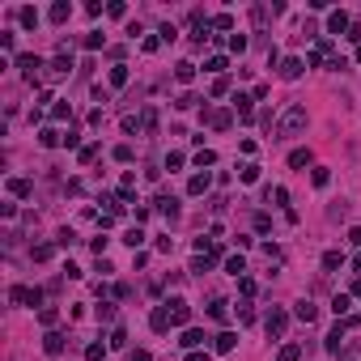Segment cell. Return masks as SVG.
I'll use <instances>...</instances> for the list:
<instances>
[{"label":"cell","instance_id":"cell-1","mask_svg":"<svg viewBox=\"0 0 361 361\" xmlns=\"http://www.w3.org/2000/svg\"><path fill=\"white\" fill-rule=\"evenodd\" d=\"M302 128H306V106H302V102H293V106H289V111L281 115L276 132H281V136H293V132H302Z\"/></svg>","mask_w":361,"mask_h":361},{"label":"cell","instance_id":"cell-2","mask_svg":"<svg viewBox=\"0 0 361 361\" xmlns=\"http://www.w3.org/2000/svg\"><path fill=\"white\" fill-rule=\"evenodd\" d=\"M285 323H289V315H285V310H281V306H276V310H272V315H268V319H263V327H268V336H276V340H281V336H285Z\"/></svg>","mask_w":361,"mask_h":361},{"label":"cell","instance_id":"cell-3","mask_svg":"<svg viewBox=\"0 0 361 361\" xmlns=\"http://www.w3.org/2000/svg\"><path fill=\"white\" fill-rule=\"evenodd\" d=\"M13 302H21V306H39V302H43V289H26V285H17V289H13Z\"/></svg>","mask_w":361,"mask_h":361},{"label":"cell","instance_id":"cell-4","mask_svg":"<svg viewBox=\"0 0 361 361\" xmlns=\"http://www.w3.org/2000/svg\"><path fill=\"white\" fill-rule=\"evenodd\" d=\"M166 310H170L174 323H187V319H191V306L183 302V297H170V302H166Z\"/></svg>","mask_w":361,"mask_h":361},{"label":"cell","instance_id":"cell-5","mask_svg":"<svg viewBox=\"0 0 361 361\" xmlns=\"http://www.w3.org/2000/svg\"><path fill=\"white\" fill-rule=\"evenodd\" d=\"M158 213H166V221H178V200L174 196H158Z\"/></svg>","mask_w":361,"mask_h":361},{"label":"cell","instance_id":"cell-6","mask_svg":"<svg viewBox=\"0 0 361 361\" xmlns=\"http://www.w3.org/2000/svg\"><path fill=\"white\" fill-rule=\"evenodd\" d=\"M153 332H166V327H174V319H170V310H166V306H158V310H153Z\"/></svg>","mask_w":361,"mask_h":361},{"label":"cell","instance_id":"cell-7","mask_svg":"<svg viewBox=\"0 0 361 361\" xmlns=\"http://www.w3.org/2000/svg\"><path fill=\"white\" fill-rule=\"evenodd\" d=\"M43 348H47L51 357H55V353H64V336H59V332H47V336H43Z\"/></svg>","mask_w":361,"mask_h":361},{"label":"cell","instance_id":"cell-8","mask_svg":"<svg viewBox=\"0 0 361 361\" xmlns=\"http://www.w3.org/2000/svg\"><path fill=\"white\" fill-rule=\"evenodd\" d=\"M204 119H208L217 132H225V128H230V111H204Z\"/></svg>","mask_w":361,"mask_h":361},{"label":"cell","instance_id":"cell-9","mask_svg":"<svg viewBox=\"0 0 361 361\" xmlns=\"http://www.w3.org/2000/svg\"><path fill=\"white\" fill-rule=\"evenodd\" d=\"M225 272L243 281V276H247V259H243V255H230V259H225Z\"/></svg>","mask_w":361,"mask_h":361},{"label":"cell","instance_id":"cell-10","mask_svg":"<svg viewBox=\"0 0 361 361\" xmlns=\"http://www.w3.org/2000/svg\"><path fill=\"white\" fill-rule=\"evenodd\" d=\"M340 30H348V13H344V9L327 17V34H340Z\"/></svg>","mask_w":361,"mask_h":361},{"label":"cell","instance_id":"cell-11","mask_svg":"<svg viewBox=\"0 0 361 361\" xmlns=\"http://www.w3.org/2000/svg\"><path fill=\"white\" fill-rule=\"evenodd\" d=\"M178 344H183V348H200V344H204V332H200V327H187Z\"/></svg>","mask_w":361,"mask_h":361},{"label":"cell","instance_id":"cell-12","mask_svg":"<svg viewBox=\"0 0 361 361\" xmlns=\"http://www.w3.org/2000/svg\"><path fill=\"white\" fill-rule=\"evenodd\" d=\"M281 77L285 81H297V77H302V59H285V64H281Z\"/></svg>","mask_w":361,"mask_h":361},{"label":"cell","instance_id":"cell-13","mask_svg":"<svg viewBox=\"0 0 361 361\" xmlns=\"http://www.w3.org/2000/svg\"><path fill=\"white\" fill-rule=\"evenodd\" d=\"M293 315L302 319V323H315V315H319V306H315V302H297V310H293Z\"/></svg>","mask_w":361,"mask_h":361},{"label":"cell","instance_id":"cell-14","mask_svg":"<svg viewBox=\"0 0 361 361\" xmlns=\"http://www.w3.org/2000/svg\"><path fill=\"white\" fill-rule=\"evenodd\" d=\"M234 344H238L234 332H221V336H217V353H234Z\"/></svg>","mask_w":361,"mask_h":361},{"label":"cell","instance_id":"cell-15","mask_svg":"<svg viewBox=\"0 0 361 361\" xmlns=\"http://www.w3.org/2000/svg\"><path fill=\"white\" fill-rule=\"evenodd\" d=\"M9 191H13V196H30L34 183H30V178H9Z\"/></svg>","mask_w":361,"mask_h":361},{"label":"cell","instance_id":"cell-16","mask_svg":"<svg viewBox=\"0 0 361 361\" xmlns=\"http://www.w3.org/2000/svg\"><path fill=\"white\" fill-rule=\"evenodd\" d=\"M187 191H191V196H204V191H208V174H191Z\"/></svg>","mask_w":361,"mask_h":361},{"label":"cell","instance_id":"cell-17","mask_svg":"<svg viewBox=\"0 0 361 361\" xmlns=\"http://www.w3.org/2000/svg\"><path fill=\"white\" fill-rule=\"evenodd\" d=\"M323 268H327V272L344 268V251H327V255H323Z\"/></svg>","mask_w":361,"mask_h":361},{"label":"cell","instance_id":"cell-18","mask_svg":"<svg viewBox=\"0 0 361 361\" xmlns=\"http://www.w3.org/2000/svg\"><path fill=\"white\" fill-rule=\"evenodd\" d=\"M289 166H293V170L310 166V149H293V153H289Z\"/></svg>","mask_w":361,"mask_h":361},{"label":"cell","instance_id":"cell-19","mask_svg":"<svg viewBox=\"0 0 361 361\" xmlns=\"http://www.w3.org/2000/svg\"><path fill=\"white\" fill-rule=\"evenodd\" d=\"M59 140H64V136H59L55 128H43V132H39V144H47V149H55Z\"/></svg>","mask_w":361,"mask_h":361},{"label":"cell","instance_id":"cell-20","mask_svg":"<svg viewBox=\"0 0 361 361\" xmlns=\"http://www.w3.org/2000/svg\"><path fill=\"white\" fill-rule=\"evenodd\" d=\"M238 178H243V183H255V178H259V166H255V162L238 166Z\"/></svg>","mask_w":361,"mask_h":361},{"label":"cell","instance_id":"cell-21","mask_svg":"<svg viewBox=\"0 0 361 361\" xmlns=\"http://www.w3.org/2000/svg\"><path fill=\"white\" fill-rule=\"evenodd\" d=\"M174 77H178V81H183V85H187V81H191V77H196V64H191V59H183V64H178V68H174Z\"/></svg>","mask_w":361,"mask_h":361},{"label":"cell","instance_id":"cell-22","mask_svg":"<svg viewBox=\"0 0 361 361\" xmlns=\"http://www.w3.org/2000/svg\"><path fill=\"white\" fill-rule=\"evenodd\" d=\"M124 243H128V247H132V251H136V247H140V243H144V230H140V225H132V230H128V234H124Z\"/></svg>","mask_w":361,"mask_h":361},{"label":"cell","instance_id":"cell-23","mask_svg":"<svg viewBox=\"0 0 361 361\" xmlns=\"http://www.w3.org/2000/svg\"><path fill=\"white\" fill-rule=\"evenodd\" d=\"M225 68H230V64H225V55H213V59H208V64H204V72H217V77H221V72H225Z\"/></svg>","mask_w":361,"mask_h":361},{"label":"cell","instance_id":"cell-24","mask_svg":"<svg viewBox=\"0 0 361 361\" xmlns=\"http://www.w3.org/2000/svg\"><path fill=\"white\" fill-rule=\"evenodd\" d=\"M111 85H128V64H115L111 68Z\"/></svg>","mask_w":361,"mask_h":361},{"label":"cell","instance_id":"cell-25","mask_svg":"<svg viewBox=\"0 0 361 361\" xmlns=\"http://www.w3.org/2000/svg\"><path fill=\"white\" fill-rule=\"evenodd\" d=\"M225 306H230V302H221V297H213V306H208V319H217V323H221V319H225Z\"/></svg>","mask_w":361,"mask_h":361},{"label":"cell","instance_id":"cell-26","mask_svg":"<svg viewBox=\"0 0 361 361\" xmlns=\"http://www.w3.org/2000/svg\"><path fill=\"white\" fill-rule=\"evenodd\" d=\"M297 357H302V348H297V344H285L281 353H276V361H297Z\"/></svg>","mask_w":361,"mask_h":361},{"label":"cell","instance_id":"cell-27","mask_svg":"<svg viewBox=\"0 0 361 361\" xmlns=\"http://www.w3.org/2000/svg\"><path fill=\"white\" fill-rule=\"evenodd\" d=\"M94 319H98V323H111V319H115V306H111V302H102L98 310H94Z\"/></svg>","mask_w":361,"mask_h":361},{"label":"cell","instance_id":"cell-28","mask_svg":"<svg viewBox=\"0 0 361 361\" xmlns=\"http://www.w3.org/2000/svg\"><path fill=\"white\" fill-rule=\"evenodd\" d=\"M55 319H59V310H55V306H43V310H39V323H43V327H51Z\"/></svg>","mask_w":361,"mask_h":361},{"label":"cell","instance_id":"cell-29","mask_svg":"<svg viewBox=\"0 0 361 361\" xmlns=\"http://www.w3.org/2000/svg\"><path fill=\"white\" fill-rule=\"evenodd\" d=\"M72 17V9L64 5V0H59V5H51V21H68Z\"/></svg>","mask_w":361,"mask_h":361},{"label":"cell","instance_id":"cell-30","mask_svg":"<svg viewBox=\"0 0 361 361\" xmlns=\"http://www.w3.org/2000/svg\"><path fill=\"white\" fill-rule=\"evenodd\" d=\"M213 162H217L213 149H200V153H196V166H200V170H204V166H213Z\"/></svg>","mask_w":361,"mask_h":361},{"label":"cell","instance_id":"cell-31","mask_svg":"<svg viewBox=\"0 0 361 361\" xmlns=\"http://www.w3.org/2000/svg\"><path fill=\"white\" fill-rule=\"evenodd\" d=\"M21 26L34 30V26H39V13H34V9H21Z\"/></svg>","mask_w":361,"mask_h":361},{"label":"cell","instance_id":"cell-32","mask_svg":"<svg viewBox=\"0 0 361 361\" xmlns=\"http://www.w3.org/2000/svg\"><path fill=\"white\" fill-rule=\"evenodd\" d=\"M213 26H217V30H234V17H230V13H217Z\"/></svg>","mask_w":361,"mask_h":361},{"label":"cell","instance_id":"cell-33","mask_svg":"<svg viewBox=\"0 0 361 361\" xmlns=\"http://www.w3.org/2000/svg\"><path fill=\"white\" fill-rule=\"evenodd\" d=\"M332 310H336V315H348V297L336 293V297H332Z\"/></svg>","mask_w":361,"mask_h":361},{"label":"cell","instance_id":"cell-34","mask_svg":"<svg viewBox=\"0 0 361 361\" xmlns=\"http://www.w3.org/2000/svg\"><path fill=\"white\" fill-rule=\"evenodd\" d=\"M238 319H243V323H255V310H251V302H238Z\"/></svg>","mask_w":361,"mask_h":361},{"label":"cell","instance_id":"cell-35","mask_svg":"<svg viewBox=\"0 0 361 361\" xmlns=\"http://www.w3.org/2000/svg\"><path fill=\"white\" fill-rule=\"evenodd\" d=\"M255 230H259V234H268V230H272V217H268V213H259V217H255Z\"/></svg>","mask_w":361,"mask_h":361},{"label":"cell","instance_id":"cell-36","mask_svg":"<svg viewBox=\"0 0 361 361\" xmlns=\"http://www.w3.org/2000/svg\"><path fill=\"white\" fill-rule=\"evenodd\" d=\"M102 43H106V39H102V34H98V30H94V34H85V47H89V51H98V47H102Z\"/></svg>","mask_w":361,"mask_h":361},{"label":"cell","instance_id":"cell-37","mask_svg":"<svg viewBox=\"0 0 361 361\" xmlns=\"http://www.w3.org/2000/svg\"><path fill=\"white\" fill-rule=\"evenodd\" d=\"M128 344V332L124 327H115V336H111V348H124Z\"/></svg>","mask_w":361,"mask_h":361},{"label":"cell","instance_id":"cell-38","mask_svg":"<svg viewBox=\"0 0 361 361\" xmlns=\"http://www.w3.org/2000/svg\"><path fill=\"white\" fill-rule=\"evenodd\" d=\"M102 353H106L102 344H89V348H85V361H102Z\"/></svg>","mask_w":361,"mask_h":361},{"label":"cell","instance_id":"cell-39","mask_svg":"<svg viewBox=\"0 0 361 361\" xmlns=\"http://www.w3.org/2000/svg\"><path fill=\"white\" fill-rule=\"evenodd\" d=\"M174 106H178V111H187V106H196V94H178V102H174Z\"/></svg>","mask_w":361,"mask_h":361},{"label":"cell","instance_id":"cell-40","mask_svg":"<svg viewBox=\"0 0 361 361\" xmlns=\"http://www.w3.org/2000/svg\"><path fill=\"white\" fill-rule=\"evenodd\" d=\"M115 162H132V144H119V149H115Z\"/></svg>","mask_w":361,"mask_h":361},{"label":"cell","instance_id":"cell-41","mask_svg":"<svg viewBox=\"0 0 361 361\" xmlns=\"http://www.w3.org/2000/svg\"><path fill=\"white\" fill-rule=\"evenodd\" d=\"M30 255H34V259H51V247H47V243H39V247L30 251Z\"/></svg>","mask_w":361,"mask_h":361},{"label":"cell","instance_id":"cell-42","mask_svg":"<svg viewBox=\"0 0 361 361\" xmlns=\"http://www.w3.org/2000/svg\"><path fill=\"white\" fill-rule=\"evenodd\" d=\"M327 178H332L327 166H319V170H315V187H327Z\"/></svg>","mask_w":361,"mask_h":361},{"label":"cell","instance_id":"cell-43","mask_svg":"<svg viewBox=\"0 0 361 361\" xmlns=\"http://www.w3.org/2000/svg\"><path fill=\"white\" fill-rule=\"evenodd\" d=\"M136 128H140V119H136V115H124V132H128V136H132Z\"/></svg>","mask_w":361,"mask_h":361},{"label":"cell","instance_id":"cell-44","mask_svg":"<svg viewBox=\"0 0 361 361\" xmlns=\"http://www.w3.org/2000/svg\"><path fill=\"white\" fill-rule=\"evenodd\" d=\"M348 243H353V247H361V230H353V234H348Z\"/></svg>","mask_w":361,"mask_h":361},{"label":"cell","instance_id":"cell-45","mask_svg":"<svg viewBox=\"0 0 361 361\" xmlns=\"http://www.w3.org/2000/svg\"><path fill=\"white\" fill-rule=\"evenodd\" d=\"M187 361H208V353H191V357H187Z\"/></svg>","mask_w":361,"mask_h":361},{"label":"cell","instance_id":"cell-46","mask_svg":"<svg viewBox=\"0 0 361 361\" xmlns=\"http://www.w3.org/2000/svg\"><path fill=\"white\" fill-rule=\"evenodd\" d=\"M353 268H357V272H361V255H357V259H353Z\"/></svg>","mask_w":361,"mask_h":361}]
</instances>
